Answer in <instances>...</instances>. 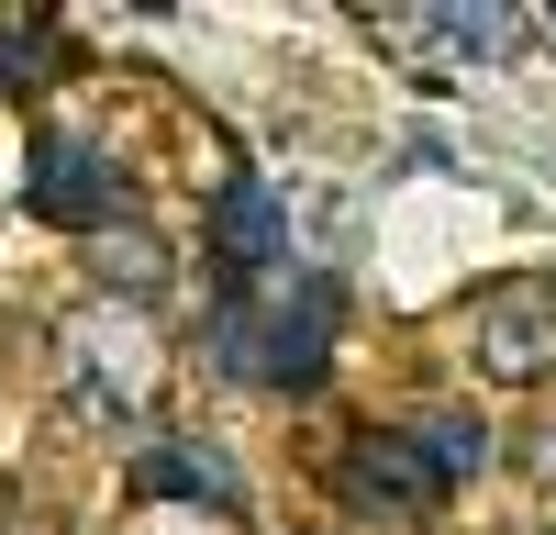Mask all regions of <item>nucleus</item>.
Instances as JSON below:
<instances>
[{
  "instance_id": "1",
  "label": "nucleus",
  "mask_w": 556,
  "mask_h": 535,
  "mask_svg": "<svg viewBox=\"0 0 556 535\" xmlns=\"http://www.w3.org/2000/svg\"><path fill=\"white\" fill-rule=\"evenodd\" d=\"M201 357L245 390H278V401H312L323 369H334V279H267V290H223L212 324H201Z\"/></svg>"
},
{
  "instance_id": "2",
  "label": "nucleus",
  "mask_w": 556,
  "mask_h": 535,
  "mask_svg": "<svg viewBox=\"0 0 556 535\" xmlns=\"http://www.w3.org/2000/svg\"><path fill=\"white\" fill-rule=\"evenodd\" d=\"M56 380H67V401L89 424L134 435V424H156V401H167V335L134 301H78L56 324Z\"/></svg>"
},
{
  "instance_id": "3",
  "label": "nucleus",
  "mask_w": 556,
  "mask_h": 535,
  "mask_svg": "<svg viewBox=\"0 0 556 535\" xmlns=\"http://www.w3.org/2000/svg\"><path fill=\"white\" fill-rule=\"evenodd\" d=\"M468 369H479V380H501V390L556 380V279L513 268V279L468 290Z\"/></svg>"
},
{
  "instance_id": "4",
  "label": "nucleus",
  "mask_w": 556,
  "mask_h": 535,
  "mask_svg": "<svg viewBox=\"0 0 556 535\" xmlns=\"http://www.w3.org/2000/svg\"><path fill=\"white\" fill-rule=\"evenodd\" d=\"M334 490H345V513H379V524H424V513H445L456 490H445V469L412 446V424H367L345 458H334Z\"/></svg>"
},
{
  "instance_id": "5",
  "label": "nucleus",
  "mask_w": 556,
  "mask_h": 535,
  "mask_svg": "<svg viewBox=\"0 0 556 535\" xmlns=\"http://www.w3.org/2000/svg\"><path fill=\"white\" fill-rule=\"evenodd\" d=\"M201 246H212V279H223V290L290 279V201H278L267 178H223L212 212H201Z\"/></svg>"
},
{
  "instance_id": "6",
  "label": "nucleus",
  "mask_w": 556,
  "mask_h": 535,
  "mask_svg": "<svg viewBox=\"0 0 556 535\" xmlns=\"http://www.w3.org/2000/svg\"><path fill=\"white\" fill-rule=\"evenodd\" d=\"M23 212L56 223V235H112L123 223V167L101 146H78V134H45L23 157Z\"/></svg>"
},
{
  "instance_id": "7",
  "label": "nucleus",
  "mask_w": 556,
  "mask_h": 535,
  "mask_svg": "<svg viewBox=\"0 0 556 535\" xmlns=\"http://www.w3.org/2000/svg\"><path fill=\"white\" fill-rule=\"evenodd\" d=\"M367 34H379V45H434L445 78L468 67V57H513V45H523V23L490 12V0H445V12H367Z\"/></svg>"
},
{
  "instance_id": "8",
  "label": "nucleus",
  "mask_w": 556,
  "mask_h": 535,
  "mask_svg": "<svg viewBox=\"0 0 556 535\" xmlns=\"http://www.w3.org/2000/svg\"><path fill=\"white\" fill-rule=\"evenodd\" d=\"M167 490H190V502H212V513L245 502L235 469H223L212 446H146V458H134V502H167Z\"/></svg>"
},
{
  "instance_id": "9",
  "label": "nucleus",
  "mask_w": 556,
  "mask_h": 535,
  "mask_svg": "<svg viewBox=\"0 0 556 535\" xmlns=\"http://www.w3.org/2000/svg\"><path fill=\"white\" fill-rule=\"evenodd\" d=\"M89 279H101V301H134L146 312L167 290V246L146 235V223H112V235H89Z\"/></svg>"
},
{
  "instance_id": "10",
  "label": "nucleus",
  "mask_w": 556,
  "mask_h": 535,
  "mask_svg": "<svg viewBox=\"0 0 556 535\" xmlns=\"http://www.w3.org/2000/svg\"><path fill=\"white\" fill-rule=\"evenodd\" d=\"M412 446H424V458L445 469V490L490 469V424L468 413V401H434V413H412Z\"/></svg>"
},
{
  "instance_id": "11",
  "label": "nucleus",
  "mask_w": 556,
  "mask_h": 535,
  "mask_svg": "<svg viewBox=\"0 0 556 535\" xmlns=\"http://www.w3.org/2000/svg\"><path fill=\"white\" fill-rule=\"evenodd\" d=\"M545 480H556V446H545Z\"/></svg>"
},
{
  "instance_id": "12",
  "label": "nucleus",
  "mask_w": 556,
  "mask_h": 535,
  "mask_svg": "<svg viewBox=\"0 0 556 535\" xmlns=\"http://www.w3.org/2000/svg\"><path fill=\"white\" fill-rule=\"evenodd\" d=\"M534 535H556V513H545V524H534Z\"/></svg>"
}]
</instances>
